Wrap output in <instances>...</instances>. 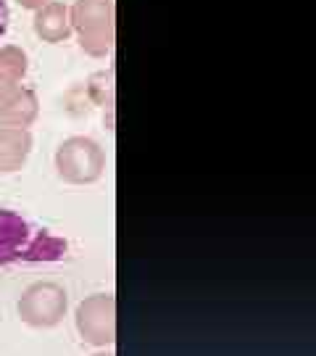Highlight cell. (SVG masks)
Masks as SVG:
<instances>
[{
  "label": "cell",
  "mask_w": 316,
  "mask_h": 356,
  "mask_svg": "<svg viewBox=\"0 0 316 356\" xmlns=\"http://www.w3.org/2000/svg\"><path fill=\"white\" fill-rule=\"evenodd\" d=\"M66 243L45 229H35L13 211H0V264L11 261H58Z\"/></svg>",
  "instance_id": "cell-1"
},
{
  "label": "cell",
  "mask_w": 316,
  "mask_h": 356,
  "mask_svg": "<svg viewBox=\"0 0 316 356\" xmlns=\"http://www.w3.org/2000/svg\"><path fill=\"white\" fill-rule=\"evenodd\" d=\"M8 22H11V11H8V3L0 0V38L8 32Z\"/></svg>",
  "instance_id": "cell-2"
}]
</instances>
